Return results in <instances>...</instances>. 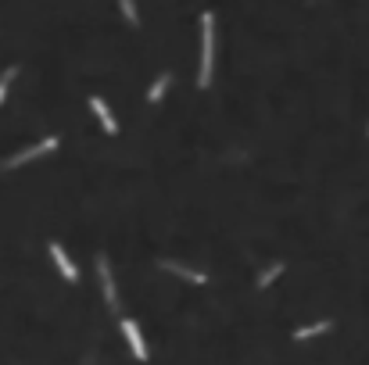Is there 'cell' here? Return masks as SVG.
Wrapping results in <instances>:
<instances>
[{"label": "cell", "mask_w": 369, "mask_h": 365, "mask_svg": "<svg viewBox=\"0 0 369 365\" xmlns=\"http://www.w3.org/2000/svg\"><path fill=\"white\" fill-rule=\"evenodd\" d=\"M215 75V14L204 11L201 14V65H198V90L212 86Z\"/></svg>", "instance_id": "6da1fadb"}, {"label": "cell", "mask_w": 369, "mask_h": 365, "mask_svg": "<svg viewBox=\"0 0 369 365\" xmlns=\"http://www.w3.org/2000/svg\"><path fill=\"white\" fill-rule=\"evenodd\" d=\"M58 147H61V136H43L40 144H29V147H22L19 154L4 158V162H0V168H4V172H14V168H22V165H29V162H36V158L54 154Z\"/></svg>", "instance_id": "7a4b0ae2"}, {"label": "cell", "mask_w": 369, "mask_h": 365, "mask_svg": "<svg viewBox=\"0 0 369 365\" xmlns=\"http://www.w3.org/2000/svg\"><path fill=\"white\" fill-rule=\"evenodd\" d=\"M93 268H97V279H101V290H104L108 308H111V312H119V287H115V273H111V262H108V255H97Z\"/></svg>", "instance_id": "3957f363"}, {"label": "cell", "mask_w": 369, "mask_h": 365, "mask_svg": "<svg viewBox=\"0 0 369 365\" xmlns=\"http://www.w3.org/2000/svg\"><path fill=\"white\" fill-rule=\"evenodd\" d=\"M47 251H51V262H54V268L61 273V279H65V283H79V268H75V262L69 258V251L61 247L58 240L47 244Z\"/></svg>", "instance_id": "277c9868"}, {"label": "cell", "mask_w": 369, "mask_h": 365, "mask_svg": "<svg viewBox=\"0 0 369 365\" xmlns=\"http://www.w3.org/2000/svg\"><path fill=\"white\" fill-rule=\"evenodd\" d=\"M119 329H122V337H126V344H130V351L140 358V362H147V340H143V333H140V326L133 323V319H119Z\"/></svg>", "instance_id": "5b68a950"}, {"label": "cell", "mask_w": 369, "mask_h": 365, "mask_svg": "<svg viewBox=\"0 0 369 365\" xmlns=\"http://www.w3.org/2000/svg\"><path fill=\"white\" fill-rule=\"evenodd\" d=\"M158 268L169 273V276H180L187 283H194V287H204V283H208V273H198V268H190L183 262H172V258H162V262H158Z\"/></svg>", "instance_id": "8992f818"}, {"label": "cell", "mask_w": 369, "mask_h": 365, "mask_svg": "<svg viewBox=\"0 0 369 365\" xmlns=\"http://www.w3.org/2000/svg\"><path fill=\"white\" fill-rule=\"evenodd\" d=\"M90 111L97 115V122H101L104 133H119V122H115V115H111V108H108L104 97H97V93H93V97H90Z\"/></svg>", "instance_id": "52a82bcc"}, {"label": "cell", "mask_w": 369, "mask_h": 365, "mask_svg": "<svg viewBox=\"0 0 369 365\" xmlns=\"http://www.w3.org/2000/svg\"><path fill=\"white\" fill-rule=\"evenodd\" d=\"M330 329H333V319H319V323H309V326H298L291 337H294L298 344H305V340L319 337V333H330Z\"/></svg>", "instance_id": "ba28073f"}, {"label": "cell", "mask_w": 369, "mask_h": 365, "mask_svg": "<svg viewBox=\"0 0 369 365\" xmlns=\"http://www.w3.org/2000/svg\"><path fill=\"white\" fill-rule=\"evenodd\" d=\"M169 86H172V75H169V72H162V75H158L154 83L147 86V104H162V97L169 93Z\"/></svg>", "instance_id": "9c48e42d"}, {"label": "cell", "mask_w": 369, "mask_h": 365, "mask_svg": "<svg viewBox=\"0 0 369 365\" xmlns=\"http://www.w3.org/2000/svg\"><path fill=\"white\" fill-rule=\"evenodd\" d=\"M283 262H272L269 268H262V273H259V279H254V287H259V290H265V287H272V283H276L280 276H283Z\"/></svg>", "instance_id": "30bf717a"}, {"label": "cell", "mask_w": 369, "mask_h": 365, "mask_svg": "<svg viewBox=\"0 0 369 365\" xmlns=\"http://www.w3.org/2000/svg\"><path fill=\"white\" fill-rule=\"evenodd\" d=\"M19 79V65H8L4 68V75H0V108H4V101H8V93H11V83Z\"/></svg>", "instance_id": "8fae6325"}, {"label": "cell", "mask_w": 369, "mask_h": 365, "mask_svg": "<svg viewBox=\"0 0 369 365\" xmlns=\"http://www.w3.org/2000/svg\"><path fill=\"white\" fill-rule=\"evenodd\" d=\"M119 8H122V14H126V22L136 29V25H140V14H136V4H133V0H119Z\"/></svg>", "instance_id": "7c38bea8"}, {"label": "cell", "mask_w": 369, "mask_h": 365, "mask_svg": "<svg viewBox=\"0 0 369 365\" xmlns=\"http://www.w3.org/2000/svg\"><path fill=\"white\" fill-rule=\"evenodd\" d=\"M366 133H369V129H366Z\"/></svg>", "instance_id": "4fadbf2b"}]
</instances>
